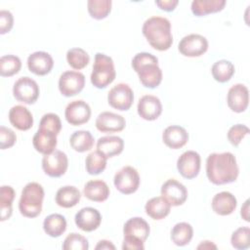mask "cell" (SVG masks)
Listing matches in <instances>:
<instances>
[{"mask_svg":"<svg viewBox=\"0 0 250 250\" xmlns=\"http://www.w3.org/2000/svg\"><path fill=\"white\" fill-rule=\"evenodd\" d=\"M239 169L235 156L229 151L211 153L206 160V175L208 180L217 186L234 182Z\"/></svg>","mask_w":250,"mask_h":250,"instance_id":"cell-1","label":"cell"},{"mask_svg":"<svg viewBox=\"0 0 250 250\" xmlns=\"http://www.w3.org/2000/svg\"><path fill=\"white\" fill-rule=\"evenodd\" d=\"M143 34L149 45L157 51H166L172 46L171 22L166 18H148L143 24Z\"/></svg>","mask_w":250,"mask_h":250,"instance_id":"cell-2","label":"cell"},{"mask_svg":"<svg viewBox=\"0 0 250 250\" xmlns=\"http://www.w3.org/2000/svg\"><path fill=\"white\" fill-rule=\"evenodd\" d=\"M132 67L146 88L154 89L162 81V70L158 66V59L150 53L137 54L132 60Z\"/></svg>","mask_w":250,"mask_h":250,"instance_id":"cell-3","label":"cell"},{"mask_svg":"<svg viewBox=\"0 0 250 250\" xmlns=\"http://www.w3.org/2000/svg\"><path fill=\"white\" fill-rule=\"evenodd\" d=\"M43 199L44 189L40 184L35 182L26 184L19 201L21 214L26 218L37 217L41 213Z\"/></svg>","mask_w":250,"mask_h":250,"instance_id":"cell-4","label":"cell"},{"mask_svg":"<svg viewBox=\"0 0 250 250\" xmlns=\"http://www.w3.org/2000/svg\"><path fill=\"white\" fill-rule=\"evenodd\" d=\"M115 76L112 59L103 53H97L91 73V83L98 89H104L113 82Z\"/></svg>","mask_w":250,"mask_h":250,"instance_id":"cell-5","label":"cell"},{"mask_svg":"<svg viewBox=\"0 0 250 250\" xmlns=\"http://www.w3.org/2000/svg\"><path fill=\"white\" fill-rule=\"evenodd\" d=\"M113 183L119 192L123 194H131L139 188L140 175L134 167L124 166L114 175Z\"/></svg>","mask_w":250,"mask_h":250,"instance_id":"cell-6","label":"cell"},{"mask_svg":"<svg viewBox=\"0 0 250 250\" xmlns=\"http://www.w3.org/2000/svg\"><path fill=\"white\" fill-rule=\"evenodd\" d=\"M39 86L35 80L28 76L19 78L13 87L15 99L26 104H34L39 97Z\"/></svg>","mask_w":250,"mask_h":250,"instance_id":"cell-7","label":"cell"},{"mask_svg":"<svg viewBox=\"0 0 250 250\" xmlns=\"http://www.w3.org/2000/svg\"><path fill=\"white\" fill-rule=\"evenodd\" d=\"M108 104L118 110H128L134 102V93L128 84L118 83L107 94Z\"/></svg>","mask_w":250,"mask_h":250,"instance_id":"cell-8","label":"cell"},{"mask_svg":"<svg viewBox=\"0 0 250 250\" xmlns=\"http://www.w3.org/2000/svg\"><path fill=\"white\" fill-rule=\"evenodd\" d=\"M68 167L66 154L62 150H54L50 154L44 155L42 159V168L46 175L52 178H59L64 175Z\"/></svg>","mask_w":250,"mask_h":250,"instance_id":"cell-9","label":"cell"},{"mask_svg":"<svg viewBox=\"0 0 250 250\" xmlns=\"http://www.w3.org/2000/svg\"><path fill=\"white\" fill-rule=\"evenodd\" d=\"M178 50L185 57H200L208 50V41L200 34H188L181 39Z\"/></svg>","mask_w":250,"mask_h":250,"instance_id":"cell-10","label":"cell"},{"mask_svg":"<svg viewBox=\"0 0 250 250\" xmlns=\"http://www.w3.org/2000/svg\"><path fill=\"white\" fill-rule=\"evenodd\" d=\"M85 86L83 73L74 70L64 71L59 79V90L64 97H73L79 94Z\"/></svg>","mask_w":250,"mask_h":250,"instance_id":"cell-11","label":"cell"},{"mask_svg":"<svg viewBox=\"0 0 250 250\" xmlns=\"http://www.w3.org/2000/svg\"><path fill=\"white\" fill-rule=\"evenodd\" d=\"M64 116L70 125L79 126L89 121L91 117V107L82 100L72 101L66 105Z\"/></svg>","mask_w":250,"mask_h":250,"instance_id":"cell-12","label":"cell"},{"mask_svg":"<svg viewBox=\"0 0 250 250\" xmlns=\"http://www.w3.org/2000/svg\"><path fill=\"white\" fill-rule=\"evenodd\" d=\"M201 158L194 150L185 151L177 160V169L186 179H194L200 171Z\"/></svg>","mask_w":250,"mask_h":250,"instance_id":"cell-13","label":"cell"},{"mask_svg":"<svg viewBox=\"0 0 250 250\" xmlns=\"http://www.w3.org/2000/svg\"><path fill=\"white\" fill-rule=\"evenodd\" d=\"M161 196H163L171 206H180L188 198V189L175 179L167 180L161 187Z\"/></svg>","mask_w":250,"mask_h":250,"instance_id":"cell-14","label":"cell"},{"mask_svg":"<svg viewBox=\"0 0 250 250\" xmlns=\"http://www.w3.org/2000/svg\"><path fill=\"white\" fill-rule=\"evenodd\" d=\"M227 103L233 112L240 113L245 111L249 104L248 88L240 83L231 86L227 95Z\"/></svg>","mask_w":250,"mask_h":250,"instance_id":"cell-15","label":"cell"},{"mask_svg":"<svg viewBox=\"0 0 250 250\" xmlns=\"http://www.w3.org/2000/svg\"><path fill=\"white\" fill-rule=\"evenodd\" d=\"M125 126L126 121L124 117L110 111H104L100 113L96 119V127L103 133L121 132Z\"/></svg>","mask_w":250,"mask_h":250,"instance_id":"cell-16","label":"cell"},{"mask_svg":"<svg viewBox=\"0 0 250 250\" xmlns=\"http://www.w3.org/2000/svg\"><path fill=\"white\" fill-rule=\"evenodd\" d=\"M74 221L81 230L90 232L96 230L100 227L102 215L93 207H84L75 214Z\"/></svg>","mask_w":250,"mask_h":250,"instance_id":"cell-17","label":"cell"},{"mask_svg":"<svg viewBox=\"0 0 250 250\" xmlns=\"http://www.w3.org/2000/svg\"><path fill=\"white\" fill-rule=\"evenodd\" d=\"M139 115L147 121H153L157 119L162 112V104L160 100L156 96L145 95L138 103Z\"/></svg>","mask_w":250,"mask_h":250,"instance_id":"cell-18","label":"cell"},{"mask_svg":"<svg viewBox=\"0 0 250 250\" xmlns=\"http://www.w3.org/2000/svg\"><path fill=\"white\" fill-rule=\"evenodd\" d=\"M54 66V61L50 54L43 51L32 53L27 58V67L35 75L43 76L48 74Z\"/></svg>","mask_w":250,"mask_h":250,"instance_id":"cell-19","label":"cell"},{"mask_svg":"<svg viewBox=\"0 0 250 250\" xmlns=\"http://www.w3.org/2000/svg\"><path fill=\"white\" fill-rule=\"evenodd\" d=\"M162 141L168 147L179 149L188 143V133L182 126L171 125L163 131Z\"/></svg>","mask_w":250,"mask_h":250,"instance_id":"cell-20","label":"cell"},{"mask_svg":"<svg viewBox=\"0 0 250 250\" xmlns=\"http://www.w3.org/2000/svg\"><path fill=\"white\" fill-rule=\"evenodd\" d=\"M212 209L220 216L230 215L236 208L237 200L229 191H221L214 195L212 199Z\"/></svg>","mask_w":250,"mask_h":250,"instance_id":"cell-21","label":"cell"},{"mask_svg":"<svg viewBox=\"0 0 250 250\" xmlns=\"http://www.w3.org/2000/svg\"><path fill=\"white\" fill-rule=\"evenodd\" d=\"M32 144L38 152L44 155L50 154L57 146V135L51 131L38 128L33 136Z\"/></svg>","mask_w":250,"mask_h":250,"instance_id":"cell-22","label":"cell"},{"mask_svg":"<svg viewBox=\"0 0 250 250\" xmlns=\"http://www.w3.org/2000/svg\"><path fill=\"white\" fill-rule=\"evenodd\" d=\"M10 123L21 131L29 130L33 125V117L31 112L23 105H14L9 111Z\"/></svg>","mask_w":250,"mask_h":250,"instance_id":"cell-23","label":"cell"},{"mask_svg":"<svg viewBox=\"0 0 250 250\" xmlns=\"http://www.w3.org/2000/svg\"><path fill=\"white\" fill-rule=\"evenodd\" d=\"M149 231V225L146 221L140 217H134L129 219L123 227L124 236H130L144 242L148 237Z\"/></svg>","mask_w":250,"mask_h":250,"instance_id":"cell-24","label":"cell"},{"mask_svg":"<svg viewBox=\"0 0 250 250\" xmlns=\"http://www.w3.org/2000/svg\"><path fill=\"white\" fill-rule=\"evenodd\" d=\"M124 148V141L118 136H104L98 140L97 150L106 158L119 155Z\"/></svg>","mask_w":250,"mask_h":250,"instance_id":"cell-25","label":"cell"},{"mask_svg":"<svg viewBox=\"0 0 250 250\" xmlns=\"http://www.w3.org/2000/svg\"><path fill=\"white\" fill-rule=\"evenodd\" d=\"M85 197L95 202L105 201L109 196V188L102 180H92L86 183L83 188Z\"/></svg>","mask_w":250,"mask_h":250,"instance_id":"cell-26","label":"cell"},{"mask_svg":"<svg viewBox=\"0 0 250 250\" xmlns=\"http://www.w3.org/2000/svg\"><path fill=\"white\" fill-rule=\"evenodd\" d=\"M146 213L153 220H162L166 218L171 211V204L163 197L156 196L150 198L145 206Z\"/></svg>","mask_w":250,"mask_h":250,"instance_id":"cell-27","label":"cell"},{"mask_svg":"<svg viewBox=\"0 0 250 250\" xmlns=\"http://www.w3.org/2000/svg\"><path fill=\"white\" fill-rule=\"evenodd\" d=\"M81 198L79 189L73 186H64L56 193V203L62 208L74 207Z\"/></svg>","mask_w":250,"mask_h":250,"instance_id":"cell-28","label":"cell"},{"mask_svg":"<svg viewBox=\"0 0 250 250\" xmlns=\"http://www.w3.org/2000/svg\"><path fill=\"white\" fill-rule=\"evenodd\" d=\"M226 3L225 0H193L190 9L194 16L203 17L222 11Z\"/></svg>","mask_w":250,"mask_h":250,"instance_id":"cell-29","label":"cell"},{"mask_svg":"<svg viewBox=\"0 0 250 250\" xmlns=\"http://www.w3.org/2000/svg\"><path fill=\"white\" fill-rule=\"evenodd\" d=\"M43 229L49 236L59 237L66 229V220L61 214H51L45 218Z\"/></svg>","mask_w":250,"mask_h":250,"instance_id":"cell-30","label":"cell"},{"mask_svg":"<svg viewBox=\"0 0 250 250\" xmlns=\"http://www.w3.org/2000/svg\"><path fill=\"white\" fill-rule=\"evenodd\" d=\"M70 146L78 152H85L90 150L94 146V138L89 131L79 130L75 131L69 138Z\"/></svg>","mask_w":250,"mask_h":250,"instance_id":"cell-31","label":"cell"},{"mask_svg":"<svg viewBox=\"0 0 250 250\" xmlns=\"http://www.w3.org/2000/svg\"><path fill=\"white\" fill-rule=\"evenodd\" d=\"M193 235L192 227L186 222L176 224L171 230V239L177 246L188 244Z\"/></svg>","mask_w":250,"mask_h":250,"instance_id":"cell-32","label":"cell"},{"mask_svg":"<svg viewBox=\"0 0 250 250\" xmlns=\"http://www.w3.org/2000/svg\"><path fill=\"white\" fill-rule=\"evenodd\" d=\"M211 73L216 81L225 83L230 80L234 74V65L229 61L220 60L212 65Z\"/></svg>","mask_w":250,"mask_h":250,"instance_id":"cell-33","label":"cell"},{"mask_svg":"<svg viewBox=\"0 0 250 250\" xmlns=\"http://www.w3.org/2000/svg\"><path fill=\"white\" fill-rule=\"evenodd\" d=\"M16 192L11 186H2L0 188V211L1 221H6L12 216V204Z\"/></svg>","mask_w":250,"mask_h":250,"instance_id":"cell-34","label":"cell"},{"mask_svg":"<svg viewBox=\"0 0 250 250\" xmlns=\"http://www.w3.org/2000/svg\"><path fill=\"white\" fill-rule=\"evenodd\" d=\"M107 158L98 150L90 152L85 160L86 171L90 175H99L106 167Z\"/></svg>","mask_w":250,"mask_h":250,"instance_id":"cell-35","label":"cell"},{"mask_svg":"<svg viewBox=\"0 0 250 250\" xmlns=\"http://www.w3.org/2000/svg\"><path fill=\"white\" fill-rule=\"evenodd\" d=\"M66 61L72 68L79 70L88 65L90 57L82 48H71L66 52Z\"/></svg>","mask_w":250,"mask_h":250,"instance_id":"cell-36","label":"cell"},{"mask_svg":"<svg viewBox=\"0 0 250 250\" xmlns=\"http://www.w3.org/2000/svg\"><path fill=\"white\" fill-rule=\"evenodd\" d=\"M110 0H89L87 8L90 16L96 20L105 19L111 11Z\"/></svg>","mask_w":250,"mask_h":250,"instance_id":"cell-37","label":"cell"},{"mask_svg":"<svg viewBox=\"0 0 250 250\" xmlns=\"http://www.w3.org/2000/svg\"><path fill=\"white\" fill-rule=\"evenodd\" d=\"M21 67V62L19 57L6 55L0 58V75L10 77L17 74Z\"/></svg>","mask_w":250,"mask_h":250,"instance_id":"cell-38","label":"cell"},{"mask_svg":"<svg viewBox=\"0 0 250 250\" xmlns=\"http://www.w3.org/2000/svg\"><path fill=\"white\" fill-rule=\"evenodd\" d=\"M230 242L233 248L238 250H245L250 246V229L248 227H241L235 229L230 237Z\"/></svg>","mask_w":250,"mask_h":250,"instance_id":"cell-39","label":"cell"},{"mask_svg":"<svg viewBox=\"0 0 250 250\" xmlns=\"http://www.w3.org/2000/svg\"><path fill=\"white\" fill-rule=\"evenodd\" d=\"M88 248V239L76 232L69 233L62 244L63 250H87Z\"/></svg>","mask_w":250,"mask_h":250,"instance_id":"cell-40","label":"cell"},{"mask_svg":"<svg viewBox=\"0 0 250 250\" xmlns=\"http://www.w3.org/2000/svg\"><path fill=\"white\" fill-rule=\"evenodd\" d=\"M39 128L51 131L58 135L62 130V122L59 115L56 113L44 114L40 120Z\"/></svg>","mask_w":250,"mask_h":250,"instance_id":"cell-41","label":"cell"},{"mask_svg":"<svg viewBox=\"0 0 250 250\" xmlns=\"http://www.w3.org/2000/svg\"><path fill=\"white\" fill-rule=\"evenodd\" d=\"M249 128L243 124H235L228 131V140L233 146H238L242 139L249 134Z\"/></svg>","mask_w":250,"mask_h":250,"instance_id":"cell-42","label":"cell"},{"mask_svg":"<svg viewBox=\"0 0 250 250\" xmlns=\"http://www.w3.org/2000/svg\"><path fill=\"white\" fill-rule=\"evenodd\" d=\"M17 141V136L13 130L5 126L0 127V148L6 149L12 147Z\"/></svg>","mask_w":250,"mask_h":250,"instance_id":"cell-43","label":"cell"},{"mask_svg":"<svg viewBox=\"0 0 250 250\" xmlns=\"http://www.w3.org/2000/svg\"><path fill=\"white\" fill-rule=\"evenodd\" d=\"M14 24V18L10 11L1 10L0 11V34H5L9 32Z\"/></svg>","mask_w":250,"mask_h":250,"instance_id":"cell-44","label":"cell"},{"mask_svg":"<svg viewBox=\"0 0 250 250\" xmlns=\"http://www.w3.org/2000/svg\"><path fill=\"white\" fill-rule=\"evenodd\" d=\"M123 250H144V241H141L139 239L130 237V236H124L123 244H122Z\"/></svg>","mask_w":250,"mask_h":250,"instance_id":"cell-45","label":"cell"},{"mask_svg":"<svg viewBox=\"0 0 250 250\" xmlns=\"http://www.w3.org/2000/svg\"><path fill=\"white\" fill-rule=\"evenodd\" d=\"M156 6H158L159 9L165 11V12H172L175 10L177 5L179 4L178 0H158L155 1Z\"/></svg>","mask_w":250,"mask_h":250,"instance_id":"cell-46","label":"cell"},{"mask_svg":"<svg viewBox=\"0 0 250 250\" xmlns=\"http://www.w3.org/2000/svg\"><path fill=\"white\" fill-rule=\"evenodd\" d=\"M95 249L96 250H99V249H115V246L111 243V241L106 240V239H103V240H100L98 242Z\"/></svg>","mask_w":250,"mask_h":250,"instance_id":"cell-47","label":"cell"},{"mask_svg":"<svg viewBox=\"0 0 250 250\" xmlns=\"http://www.w3.org/2000/svg\"><path fill=\"white\" fill-rule=\"evenodd\" d=\"M240 215H241L242 219H244V221H246V222L250 221V219H249V199H247L244 202L243 206L241 207Z\"/></svg>","mask_w":250,"mask_h":250,"instance_id":"cell-48","label":"cell"},{"mask_svg":"<svg viewBox=\"0 0 250 250\" xmlns=\"http://www.w3.org/2000/svg\"><path fill=\"white\" fill-rule=\"evenodd\" d=\"M211 248L216 249L217 246H216L214 243H212V241H208V240L202 241V242L197 246V249H211Z\"/></svg>","mask_w":250,"mask_h":250,"instance_id":"cell-49","label":"cell"}]
</instances>
